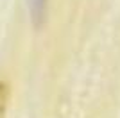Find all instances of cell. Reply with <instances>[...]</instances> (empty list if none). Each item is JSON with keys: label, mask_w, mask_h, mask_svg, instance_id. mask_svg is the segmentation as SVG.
Instances as JSON below:
<instances>
[{"label": "cell", "mask_w": 120, "mask_h": 118, "mask_svg": "<svg viewBox=\"0 0 120 118\" xmlns=\"http://www.w3.org/2000/svg\"><path fill=\"white\" fill-rule=\"evenodd\" d=\"M30 13L36 25H40L45 18V0H30Z\"/></svg>", "instance_id": "1"}, {"label": "cell", "mask_w": 120, "mask_h": 118, "mask_svg": "<svg viewBox=\"0 0 120 118\" xmlns=\"http://www.w3.org/2000/svg\"><path fill=\"white\" fill-rule=\"evenodd\" d=\"M9 84L5 81H0V118H4L5 109H7V104H9Z\"/></svg>", "instance_id": "2"}]
</instances>
